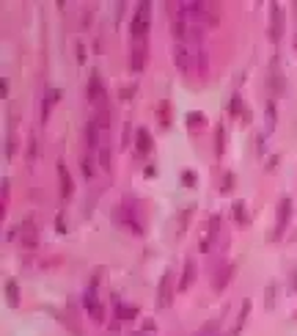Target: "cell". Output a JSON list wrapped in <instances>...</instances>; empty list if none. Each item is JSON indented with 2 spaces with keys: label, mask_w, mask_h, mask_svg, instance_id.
<instances>
[{
  "label": "cell",
  "mask_w": 297,
  "mask_h": 336,
  "mask_svg": "<svg viewBox=\"0 0 297 336\" xmlns=\"http://www.w3.org/2000/svg\"><path fill=\"white\" fill-rule=\"evenodd\" d=\"M149 11H152V3H138V11L132 22H129V33H132V44H143L146 33H149Z\"/></svg>",
  "instance_id": "6da1fadb"
},
{
  "label": "cell",
  "mask_w": 297,
  "mask_h": 336,
  "mask_svg": "<svg viewBox=\"0 0 297 336\" xmlns=\"http://www.w3.org/2000/svg\"><path fill=\"white\" fill-rule=\"evenodd\" d=\"M171 301H173V273L165 270L160 276V287H157V306H160V309H168Z\"/></svg>",
  "instance_id": "7a4b0ae2"
},
{
  "label": "cell",
  "mask_w": 297,
  "mask_h": 336,
  "mask_svg": "<svg viewBox=\"0 0 297 336\" xmlns=\"http://www.w3.org/2000/svg\"><path fill=\"white\" fill-rule=\"evenodd\" d=\"M173 64H176V69L182 72V75H190V72H193V55H190V50H187L185 44H176V47H173Z\"/></svg>",
  "instance_id": "3957f363"
},
{
  "label": "cell",
  "mask_w": 297,
  "mask_h": 336,
  "mask_svg": "<svg viewBox=\"0 0 297 336\" xmlns=\"http://www.w3.org/2000/svg\"><path fill=\"white\" fill-rule=\"evenodd\" d=\"M19 242H22L25 248H31V251L39 245V232H36V224L31 221V218H28L25 224L19 226Z\"/></svg>",
  "instance_id": "277c9868"
},
{
  "label": "cell",
  "mask_w": 297,
  "mask_h": 336,
  "mask_svg": "<svg viewBox=\"0 0 297 336\" xmlns=\"http://www.w3.org/2000/svg\"><path fill=\"white\" fill-rule=\"evenodd\" d=\"M281 31H283V11H281L278 3H270V39L278 42Z\"/></svg>",
  "instance_id": "5b68a950"
},
{
  "label": "cell",
  "mask_w": 297,
  "mask_h": 336,
  "mask_svg": "<svg viewBox=\"0 0 297 336\" xmlns=\"http://www.w3.org/2000/svg\"><path fill=\"white\" fill-rule=\"evenodd\" d=\"M289 218H292V198L289 196H283L281 198V204H278V224H275V229H272V240L278 237V232H283V226L289 224Z\"/></svg>",
  "instance_id": "8992f818"
},
{
  "label": "cell",
  "mask_w": 297,
  "mask_h": 336,
  "mask_svg": "<svg viewBox=\"0 0 297 336\" xmlns=\"http://www.w3.org/2000/svg\"><path fill=\"white\" fill-rule=\"evenodd\" d=\"M146 58H149V47L143 44H132V58H129V69L132 72H143Z\"/></svg>",
  "instance_id": "52a82bcc"
},
{
  "label": "cell",
  "mask_w": 297,
  "mask_h": 336,
  "mask_svg": "<svg viewBox=\"0 0 297 336\" xmlns=\"http://www.w3.org/2000/svg\"><path fill=\"white\" fill-rule=\"evenodd\" d=\"M88 99L91 102H99V99H105V91H102V75L94 69L91 78H88Z\"/></svg>",
  "instance_id": "ba28073f"
},
{
  "label": "cell",
  "mask_w": 297,
  "mask_h": 336,
  "mask_svg": "<svg viewBox=\"0 0 297 336\" xmlns=\"http://www.w3.org/2000/svg\"><path fill=\"white\" fill-rule=\"evenodd\" d=\"M58 182H61V198H72V193H75V182H72L66 165L61 163V160H58Z\"/></svg>",
  "instance_id": "9c48e42d"
},
{
  "label": "cell",
  "mask_w": 297,
  "mask_h": 336,
  "mask_svg": "<svg viewBox=\"0 0 297 336\" xmlns=\"http://www.w3.org/2000/svg\"><path fill=\"white\" fill-rule=\"evenodd\" d=\"M234 273H237V265H226V267H223L220 273H218V278H212L215 292H223V289H226V284L231 281V276H234Z\"/></svg>",
  "instance_id": "30bf717a"
},
{
  "label": "cell",
  "mask_w": 297,
  "mask_h": 336,
  "mask_svg": "<svg viewBox=\"0 0 297 336\" xmlns=\"http://www.w3.org/2000/svg\"><path fill=\"white\" fill-rule=\"evenodd\" d=\"M135 149L141 152V155L152 152V132H149L146 127H138V132H135Z\"/></svg>",
  "instance_id": "8fae6325"
},
{
  "label": "cell",
  "mask_w": 297,
  "mask_h": 336,
  "mask_svg": "<svg viewBox=\"0 0 297 336\" xmlns=\"http://www.w3.org/2000/svg\"><path fill=\"white\" fill-rule=\"evenodd\" d=\"M193 281H195V262H193V259H187L185 270H182V281H179V292H187Z\"/></svg>",
  "instance_id": "7c38bea8"
},
{
  "label": "cell",
  "mask_w": 297,
  "mask_h": 336,
  "mask_svg": "<svg viewBox=\"0 0 297 336\" xmlns=\"http://www.w3.org/2000/svg\"><path fill=\"white\" fill-rule=\"evenodd\" d=\"M85 144H88V149L99 146V124H96V119L85 121Z\"/></svg>",
  "instance_id": "4fadbf2b"
},
{
  "label": "cell",
  "mask_w": 297,
  "mask_h": 336,
  "mask_svg": "<svg viewBox=\"0 0 297 336\" xmlns=\"http://www.w3.org/2000/svg\"><path fill=\"white\" fill-rule=\"evenodd\" d=\"M119 215H124V224L129 226V232H132V234H143V224L138 221L135 212H132L129 207H119Z\"/></svg>",
  "instance_id": "5bb4252c"
},
{
  "label": "cell",
  "mask_w": 297,
  "mask_h": 336,
  "mask_svg": "<svg viewBox=\"0 0 297 336\" xmlns=\"http://www.w3.org/2000/svg\"><path fill=\"white\" fill-rule=\"evenodd\" d=\"M61 99V91L58 88H50L47 94H44V102H42V121H47L50 119V111H52V105Z\"/></svg>",
  "instance_id": "9a60e30c"
},
{
  "label": "cell",
  "mask_w": 297,
  "mask_h": 336,
  "mask_svg": "<svg viewBox=\"0 0 297 336\" xmlns=\"http://www.w3.org/2000/svg\"><path fill=\"white\" fill-rule=\"evenodd\" d=\"M270 91L272 94L283 91V72H278V61H272V66H270Z\"/></svg>",
  "instance_id": "2e32d148"
},
{
  "label": "cell",
  "mask_w": 297,
  "mask_h": 336,
  "mask_svg": "<svg viewBox=\"0 0 297 336\" xmlns=\"http://www.w3.org/2000/svg\"><path fill=\"white\" fill-rule=\"evenodd\" d=\"M6 303H9V306H19V287L14 278L6 281Z\"/></svg>",
  "instance_id": "e0dca14e"
},
{
  "label": "cell",
  "mask_w": 297,
  "mask_h": 336,
  "mask_svg": "<svg viewBox=\"0 0 297 336\" xmlns=\"http://www.w3.org/2000/svg\"><path fill=\"white\" fill-rule=\"evenodd\" d=\"M234 221H237L239 226H248V221H250V218H248V207H245V201H234Z\"/></svg>",
  "instance_id": "ac0fdd59"
},
{
  "label": "cell",
  "mask_w": 297,
  "mask_h": 336,
  "mask_svg": "<svg viewBox=\"0 0 297 336\" xmlns=\"http://www.w3.org/2000/svg\"><path fill=\"white\" fill-rule=\"evenodd\" d=\"M187 127H190V129H204L206 127V116L201 111L187 113Z\"/></svg>",
  "instance_id": "d6986e66"
},
{
  "label": "cell",
  "mask_w": 297,
  "mask_h": 336,
  "mask_svg": "<svg viewBox=\"0 0 297 336\" xmlns=\"http://www.w3.org/2000/svg\"><path fill=\"white\" fill-rule=\"evenodd\" d=\"M215 132H218V138H215V155H223V149H226V127L218 124Z\"/></svg>",
  "instance_id": "ffe728a7"
},
{
  "label": "cell",
  "mask_w": 297,
  "mask_h": 336,
  "mask_svg": "<svg viewBox=\"0 0 297 336\" xmlns=\"http://www.w3.org/2000/svg\"><path fill=\"white\" fill-rule=\"evenodd\" d=\"M116 306H119V320H124V322H129V320L138 317V309H135V306H121L119 301H116Z\"/></svg>",
  "instance_id": "44dd1931"
},
{
  "label": "cell",
  "mask_w": 297,
  "mask_h": 336,
  "mask_svg": "<svg viewBox=\"0 0 297 336\" xmlns=\"http://www.w3.org/2000/svg\"><path fill=\"white\" fill-rule=\"evenodd\" d=\"M157 116H160V127H168V124H171V105L168 102H160Z\"/></svg>",
  "instance_id": "7402d4cb"
},
{
  "label": "cell",
  "mask_w": 297,
  "mask_h": 336,
  "mask_svg": "<svg viewBox=\"0 0 297 336\" xmlns=\"http://www.w3.org/2000/svg\"><path fill=\"white\" fill-rule=\"evenodd\" d=\"M229 113H231V116H237V113L242 116V113H245V108H242V96H239V94H234V96H231V102H229Z\"/></svg>",
  "instance_id": "603a6c76"
},
{
  "label": "cell",
  "mask_w": 297,
  "mask_h": 336,
  "mask_svg": "<svg viewBox=\"0 0 297 336\" xmlns=\"http://www.w3.org/2000/svg\"><path fill=\"white\" fill-rule=\"evenodd\" d=\"M88 314H91L94 322H105V306L102 303H94L91 309H88Z\"/></svg>",
  "instance_id": "cb8c5ba5"
},
{
  "label": "cell",
  "mask_w": 297,
  "mask_h": 336,
  "mask_svg": "<svg viewBox=\"0 0 297 336\" xmlns=\"http://www.w3.org/2000/svg\"><path fill=\"white\" fill-rule=\"evenodd\" d=\"M135 94H138V86H135V83H129V86H124L119 91V99H121V102H129Z\"/></svg>",
  "instance_id": "d4e9b609"
},
{
  "label": "cell",
  "mask_w": 297,
  "mask_h": 336,
  "mask_svg": "<svg viewBox=\"0 0 297 336\" xmlns=\"http://www.w3.org/2000/svg\"><path fill=\"white\" fill-rule=\"evenodd\" d=\"M264 306L267 309L275 306V284H267V289H264Z\"/></svg>",
  "instance_id": "484cf974"
},
{
  "label": "cell",
  "mask_w": 297,
  "mask_h": 336,
  "mask_svg": "<svg viewBox=\"0 0 297 336\" xmlns=\"http://www.w3.org/2000/svg\"><path fill=\"white\" fill-rule=\"evenodd\" d=\"M248 314H250V301H242V309H239V317H237V328L245 325Z\"/></svg>",
  "instance_id": "4316f807"
},
{
  "label": "cell",
  "mask_w": 297,
  "mask_h": 336,
  "mask_svg": "<svg viewBox=\"0 0 297 336\" xmlns=\"http://www.w3.org/2000/svg\"><path fill=\"white\" fill-rule=\"evenodd\" d=\"M36 155H39V144H36V138L28 141V163H36Z\"/></svg>",
  "instance_id": "83f0119b"
},
{
  "label": "cell",
  "mask_w": 297,
  "mask_h": 336,
  "mask_svg": "<svg viewBox=\"0 0 297 336\" xmlns=\"http://www.w3.org/2000/svg\"><path fill=\"white\" fill-rule=\"evenodd\" d=\"M234 182H237V176H234V174H226V176H223V193H231V190H234Z\"/></svg>",
  "instance_id": "f1b7e54d"
},
{
  "label": "cell",
  "mask_w": 297,
  "mask_h": 336,
  "mask_svg": "<svg viewBox=\"0 0 297 336\" xmlns=\"http://www.w3.org/2000/svg\"><path fill=\"white\" fill-rule=\"evenodd\" d=\"M275 127V105H267V132H270V129Z\"/></svg>",
  "instance_id": "f546056e"
},
{
  "label": "cell",
  "mask_w": 297,
  "mask_h": 336,
  "mask_svg": "<svg viewBox=\"0 0 297 336\" xmlns=\"http://www.w3.org/2000/svg\"><path fill=\"white\" fill-rule=\"evenodd\" d=\"M14 149H17V141H14V135H9V138H6V160L14 157Z\"/></svg>",
  "instance_id": "4dcf8cb0"
},
{
  "label": "cell",
  "mask_w": 297,
  "mask_h": 336,
  "mask_svg": "<svg viewBox=\"0 0 297 336\" xmlns=\"http://www.w3.org/2000/svg\"><path fill=\"white\" fill-rule=\"evenodd\" d=\"M55 232H58V234L66 232V218H63V212H58V215H55Z\"/></svg>",
  "instance_id": "1f68e13d"
},
{
  "label": "cell",
  "mask_w": 297,
  "mask_h": 336,
  "mask_svg": "<svg viewBox=\"0 0 297 336\" xmlns=\"http://www.w3.org/2000/svg\"><path fill=\"white\" fill-rule=\"evenodd\" d=\"M80 168H83L85 176H94V165H91V160H88V157H83V160H80Z\"/></svg>",
  "instance_id": "d6a6232c"
},
{
  "label": "cell",
  "mask_w": 297,
  "mask_h": 336,
  "mask_svg": "<svg viewBox=\"0 0 297 336\" xmlns=\"http://www.w3.org/2000/svg\"><path fill=\"white\" fill-rule=\"evenodd\" d=\"M182 185H185V188H193V185H195V174L193 171H185V174H182Z\"/></svg>",
  "instance_id": "836d02e7"
},
{
  "label": "cell",
  "mask_w": 297,
  "mask_h": 336,
  "mask_svg": "<svg viewBox=\"0 0 297 336\" xmlns=\"http://www.w3.org/2000/svg\"><path fill=\"white\" fill-rule=\"evenodd\" d=\"M99 163H102L105 168H110V149H108V146H105L102 152H99Z\"/></svg>",
  "instance_id": "e575fe53"
},
{
  "label": "cell",
  "mask_w": 297,
  "mask_h": 336,
  "mask_svg": "<svg viewBox=\"0 0 297 336\" xmlns=\"http://www.w3.org/2000/svg\"><path fill=\"white\" fill-rule=\"evenodd\" d=\"M88 58V52H85V44L77 42V64H83V61Z\"/></svg>",
  "instance_id": "d590c367"
},
{
  "label": "cell",
  "mask_w": 297,
  "mask_h": 336,
  "mask_svg": "<svg viewBox=\"0 0 297 336\" xmlns=\"http://www.w3.org/2000/svg\"><path fill=\"white\" fill-rule=\"evenodd\" d=\"M275 165H278V155H272L270 160H267V171H275Z\"/></svg>",
  "instance_id": "8d00e7d4"
},
{
  "label": "cell",
  "mask_w": 297,
  "mask_h": 336,
  "mask_svg": "<svg viewBox=\"0 0 297 336\" xmlns=\"http://www.w3.org/2000/svg\"><path fill=\"white\" fill-rule=\"evenodd\" d=\"M0 96H3V99L9 96V83H6V80H0Z\"/></svg>",
  "instance_id": "74e56055"
},
{
  "label": "cell",
  "mask_w": 297,
  "mask_h": 336,
  "mask_svg": "<svg viewBox=\"0 0 297 336\" xmlns=\"http://www.w3.org/2000/svg\"><path fill=\"white\" fill-rule=\"evenodd\" d=\"M239 119H242V124H250V119H253V113H250V111H248V108H245V113H242Z\"/></svg>",
  "instance_id": "f35d334b"
},
{
  "label": "cell",
  "mask_w": 297,
  "mask_h": 336,
  "mask_svg": "<svg viewBox=\"0 0 297 336\" xmlns=\"http://www.w3.org/2000/svg\"><path fill=\"white\" fill-rule=\"evenodd\" d=\"M264 149H267V146H264V138H256V152H259V155H264Z\"/></svg>",
  "instance_id": "ab89813d"
},
{
  "label": "cell",
  "mask_w": 297,
  "mask_h": 336,
  "mask_svg": "<svg viewBox=\"0 0 297 336\" xmlns=\"http://www.w3.org/2000/svg\"><path fill=\"white\" fill-rule=\"evenodd\" d=\"M292 289L297 292V267H295V273H292Z\"/></svg>",
  "instance_id": "60d3db41"
},
{
  "label": "cell",
  "mask_w": 297,
  "mask_h": 336,
  "mask_svg": "<svg viewBox=\"0 0 297 336\" xmlns=\"http://www.w3.org/2000/svg\"><path fill=\"white\" fill-rule=\"evenodd\" d=\"M135 336H149V331H138V334Z\"/></svg>",
  "instance_id": "b9f144b4"
},
{
  "label": "cell",
  "mask_w": 297,
  "mask_h": 336,
  "mask_svg": "<svg viewBox=\"0 0 297 336\" xmlns=\"http://www.w3.org/2000/svg\"><path fill=\"white\" fill-rule=\"evenodd\" d=\"M295 47H297V39H295Z\"/></svg>",
  "instance_id": "7bdbcfd3"
}]
</instances>
